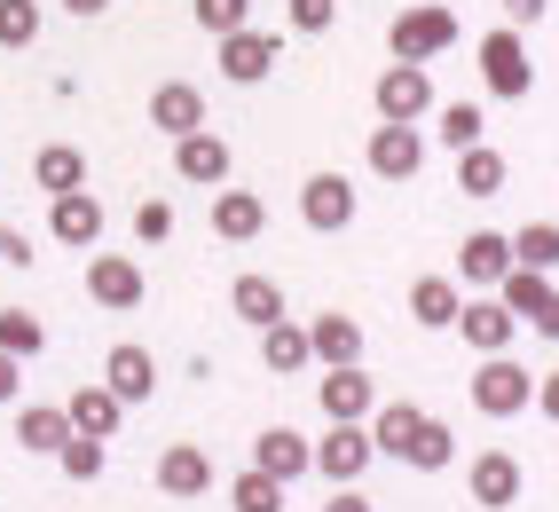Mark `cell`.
<instances>
[{
    "instance_id": "cell-2",
    "label": "cell",
    "mask_w": 559,
    "mask_h": 512,
    "mask_svg": "<svg viewBox=\"0 0 559 512\" xmlns=\"http://www.w3.org/2000/svg\"><path fill=\"white\" fill-rule=\"evenodd\" d=\"M370 111H379V127H418V119H433V71H426V63H386L379 80H370Z\"/></svg>"
},
{
    "instance_id": "cell-28",
    "label": "cell",
    "mask_w": 559,
    "mask_h": 512,
    "mask_svg": "<svg viewBox=\"0 0 559 512\" xmlns=\"http://www.w3.org/2000/svg\"><path fill=\"white\" fill-rule=\"evenodd\" d=\"M551 291H559V284H551L544 269H520V261H512V269H504V284H497V300H504V308H512L520 323H536Z\"/></svg>"
},
{
    "instance_id": "cell-25",
    "label": "cell",
    "mask_w": 559,
    "mask_h": 512,
    "mask_svg": "<svg viewBox=\"0 0 559 512\" xmlns=\"http://www.w3.org/2000/svg\"><path fill=\"white\" fill-rule=\"evenodd\" d=\"M260 362H269L276 379H300V371H316V347H308V323H269V332H260Z\"/></svg>"
},
{
    "instance_id": "cell-30",
    "label": "cell",
    "mask_w": 559,
    "mask_h": 512,
    "mask_svg": "<svg viewBox=\"0 0 559 512\" xmlns=\"http://www.w3.org/2000/svg\"><path fill=\"white\" fill-rule=\"evenodd\" d=\"M402 465H409V473H450V465H457V433L441 426V418H426L418 433H409V450H402Z\"/></svg>"
},
{
    "instance_id": "cell-41",
    "label": "cell",
    "mask_w": 559,
    "mask_h": 512,
    "mask_svg": "<svg viewBox=\"0 0 559 512\" xmlns=\"http://www.w3.org/2000/svg\"><path fill=\"white\" fill-rule=\"evenodd\" d=\"M0 402H24V355L0 347Z\"/></svg>"
},
{
    "instance_id": "cell-38",
    "label": "cell",
    "mask_w": 559,
    "mask_h": 512,
    "mask_svg": "<svg viewBox=\"0 0 559 512\" xmlns=\"http://www.w3.org/2000/svg\"><path fill=\"white\" fill-rule=\"evenodd\" d=\"M40 40V0H0V48H32Z\"/></svg>"
},
{
    "instance_id": "cell-10",
    "label": "cell",
    "mask_w": 559,
    "mask_h": 512,
    "mask_svg": "<svg viewBox=\"0 0 559 512\" xmlns=\"http://www.w3.org/2000/svg\"><path fill=\"white\" fill-rule=\"evenodd\" d=\"M316 402H323V426H370L379 386L362 379V362H347V371H323V379H316Z\"/></svg>"
},
{
    "instance_id": "cell-39",
    "label": "cell",
    "mask_w": 559,
    "mask_h": 512,
    "mask_svg": "<svg viewBox=\"0 0 559 512\" xmlns=\"http://www.w3.org/2000/svg\"><path fill=\"white\" fill-rule=\"evenodd\" d=\"M166 237H174V205H166V198H142V205H134V245L151 252V245H166Z\"/></svg>"
},
{
    "instance_id": "cell-33",
    "label": "cell",
    "mask_w": 559,
    "mask_h": 512,
    "mask_svg": "<svg viewBox=\"0 0 559 512\" xmlns=\"http://www.w3.org/2000/svg\"><path fill=\"white\" fill-rule=\"evenodd\" d=\"M512 261L551 276V269H559V222H520V229H512Z\"/></svg>"
},
{
    "instance_id": "cell-14",
    "label": "cell",
    "mask_w": 559,
    "mask_h": 512,
    "mask_svg": "<svg viewBox=\"0 0 559 512\" xmlns=\"http://www.w3.org/2000/svg\"><path fill=\"white\" fill-rule=\"evenodd\" d=\"M457 332H465V347H473V355H512V340H520V315H512V308L497 300V291H489V300H465Z\"/></svg>"
},
{
    "instance_id": "cell-44",
    "label": "cell",
    "mask_w": 559,
    "mask_h": 512,
    "mask_svg": "<svg viewBox=\"0 0 559 512\" xmlns=\"http://www.w3.org/2000/svg\"><path fill=\"white\" fill-rule=\"evenodd\" d=\"M536 410L559 426V371H544V379H536Z\"/></svg>"
},
{
    "instance_id": "cell-32",
    "label": "cell",
    "mask_w": 559,
    "mask_h": 512,
    "mask_svg": "<svg viewBox=\"0 0 559 512\" xmlns=\"http://www.w3.org/2000/svg\"><path fill=\"white\" fill-rule=\"evenodd\" d=\"M433 134L450 142V151H473V142H489V111H480V103H441Z\"/></svg>"
},
{
    "instance_id": "cell-45",
    "label": "cell",
    "mask_w": 559,
    "mask_h": 512,
    "mask_svg": "<svg viewBox=\"0 0 559 512\" xmlns=\"http://www.w3.org/2000/svg\"><path fill=\"white\" fill-rule=\"evenodd\" d=\"M528 332H536V340H559V291H551V300H544V315L528 323Z\"/></svg>"
},
{
    "instance_id": "cell-35",
    "label": "cell",
    "mask_w": 559,
    "mask_h": 512,
    "mask_svg": "<svg viewBox=\"0 0 559 512\" xmlns=\"http://www.w3.org/2000/svg\"><path fill=\"white\" fill-rule=\"evenodd\" d=\"M56 465H63V481H80V489H87L95 473L110 465V442H95V433H71V442L56 450Z\"/></svg>"
},
{
    "instance_id": "cell-37",
    "label": "cell",
    "mask_w": 559,
    "mask_h": 512,
    "mask_svg": "<svg viewBox=\"0 0 559 512\" xmlns=\"http://www.w3.org/2000/svg\"><path fill=\"white\" fill-rule=\"evenodd\" d=\"M190 16H198V32L229 40V32H245V24H252V0H190Z\"/></svg>"
},
{
    "instance_id": "cell-24",
    "label": "cell",
    "mask_w": 559,
    "mask_h": 512,
    "mask_svg": "<svg viewBox=\"0 0 559 512\" xmlns=\"http://www.w3.org/2000/svg\"><path fill=\"white\" fill-rule=\"evenodd\" d=\"M260 229H269V205L252 190H213V237L221 245H252Z\"/></svg>"
},
{
    "instance_id": "cell-36",
    "label": "cell",
    "mask_w": 559,
    "mask_h": 512,
    "mask_svg": "<svg viewBox=\"0 0 559 512\" xmlns=\"http://www.w3.org/2000/svg\"><path fill=\"white\" fill-rule=\"evenodd\" d=\"M0 347L32 362V355L48 347V323H40V315H24V308H0Z\"/></svg>"
},
{
    "instance_id": "cell-7",
    "label": "cell",
    "mask_w": 559,
    "mask_h": 512,
    "mask_svg": "<svg viewBox=\"0 0 559 512\" xmlns=\"http://www.w3.org/2000/svg\"><path fill=\"white\" fill-rule=\"evenodd\" d=\"M213 48H221V80H229V87H260L284 63V40H276V32H260V24L229 32V40H213Z\"/></svg>"
},
{
    "instance_id": "cell-43",
    "label": "cell",
    "mask_w": 559,
    "mask_h": 512,
    "mask_svg": "<svg viewBox=\"0 0 559 512\" xmlns=\"http://www.w3.org/2000/svg\"><path fill=\"white\" fill-rule=\"evenodd\" d=\"M497 9H504V24L520 32V24H544V9H551V0H497Z\"/></svg>"
},
{
    "instance_id": "cell-8",
    "label": "cell",
    "mask_w": 559,
    "mask_h": 512,
    "mask_svg": "<svg viewBox=\"0 0 559 512\" xmlns=\"http://www.w3.org/2000/svg\"><path fill=\"white\" fill-rule=\"evenodd\" d=\"M370 457H379V442H370V426H323V442H316V473L331 489H355Z\"/></svg>"
},
{
    "instance_id": "cell-26",
    "label": "cell",
    "mask_w": 559,
    "mask_h": 512,
    "mask_svg": "<svg viewBox=\"0 0 559 512\" xmlns=\"http://www.w3.org/2000/svg\"><path fill=\"white\" fill-rule=\"evenodd\" d=\"M158 489H166V497H181V504L205 497V489H213V457H205L198 442H174V450L158 457Z\"/></svg>"
},
{
    "instance_id": "cell-29",
    "label": "cell",
    "mask_w": 559,
    "mask_h": 512,
    "mask_svg": "<svg viewBox=\"0 0 559 512\" xmlns=\"http://www.w3.org/2000/svg\"><path fill=\"white\" fill-rule=\"evenodd\" d=\"M418 426H426L418 402H379V410H370V442H379V457H402Z\"/></svg>"
},
{
    "instance_id": "cell-16",
    "label": "cell",
    "mask_w": 559,
    "mask_h": 512,
    "mask_svg": "<svg viewBox=\"0 0 559 512\" xmlns=\"http://www.w3.org/2000/svg\"><path fill=\"white\" fill-rule=\"evenodd\" d=\"M418 166H426L418 127H370V174L379 181H418Z\"/></svg>"
},
{
    "instance_id": "cell-22",
    "label": "cell",
    "mask_w": 559,
    "mask_h": 512,
    "mask_svg": "<svg viewBox=\"0 0 559 512\" xmlns=\"http://www.w3.org/2000/svg\"><path fill=\"white\" fill-rule=\"evenodd\" d=\"M151 127H158L166 142L198 134V127H205V95H198L190 80H166V87H151Z\"/></svg>"
},
{
    "instance_id": "cell-15",
    "label": "cell",
    "mask_w": 559,
    "mask_h": 512,
    "mask_svg": "<svg viewBox=\"0 0 559 512\" xmlns=\"http://www.w3.org/2000/svg\"><path fill=\"white\" fill-rule=\"evenodd\" d=\"M252 465L260 473H269V481H300V473H316V442H308V433H292V426H269V433H260V442H252Z\"/></svg>"
},
{
    "instance_id": "cell-3",
    "label": "cell",
    "mask_w": 559,
    "mask_h": 512,
    "mask_svg": "<svg viewBox=\"0 0 559 512\" xmlns=\"http://www.w3.org/2000/svg\"><path fill=\"white\" fill-rule=\"evenodd\" d=\"M480 87H489L497 103H528L536 63H528V40H520L512 24H497L489 40H480Z\"/></svg>"
},
{
    "instance_id": "cell-31",
    "label": "cell",
    "mask_w": 559,
    "mask_h": 512,
    "mask_svg": "<svg viewBox=\"0 0 559 512\" xmlns=\"http://www.w3.org/2000/svg\"><path fill=\"white\" fill-rule=\"evenodd\" d=\"M504 151H489V142H473V151H457V190L465 198H497L504 190Z\"/></svg>"
},
{
    "instance_id": "cell-13",
    "label": "cell",
    "mask_w": 559,
    "mask_h": 512,
    "mask_svg": "<svg viewBox=\"0 0 559 512\" xmlns=\"http://www.w3.org/2000/svg\"><path fill=\"white\" fill-rule=\"evenodd\" d=\"M103 386L119 394L127 410H134V402H151V394H158V355H151V347H134V340H119V347L103 355Z\"/></svg>"
},
{
    "instance_id": "cell-20",
    "label": "cell",
    "mask_w": 559,
    "mask_h": 512,
    "mask_svg": "<svg viewBox=\"0 0 559 512\" xmlns=\"http://www.w3.org/2000/svg\"><path fill=\"white\" fill-rule=\"evenodd\" d=\"M229 315H237V323H252V332L284 323V315H292V308H284V284H276V276H260V269H245V276L229 284Z\"/></svg>"
},
{
    "instance_id": "cell-47",
    "label": "cell",
    "mask_w": 559,
    "mask_h": 512,
    "mask_svg": "<svg viewBox=\"0 0 559 512\" xmlns=\"http://www.w3.org/2000/svg\"><path fill=\"white\" fill-rule=\"evenodd\" d=\"M63 9H71V16H103V9H110V0H63Z\"/></svg>"
},
{
    "instance_id": "cell-40",
    "label": "cell",
    "mask_w": 559,
    "mask_h": 512,
    "mask_svg": "<svg viewBox=\"0 0 559 512\" xmlns=\"http://www.w3.org/2000/svg\"><path fill=\"white\" fill-rule=\"evenodd\" d=\"M284 16H292V32H331L340 24V0H284Z\"/></svg>"
},
{
    "instance_id": "cell-1",
    "label": "cell",
    "mask_w": 559,
    "mask_h": 512,
    "mask_svg": "<svg viewBox=\"0 0 559 512\" xmlns=\"http://www.w3.org/2000/svg\"><path fill=\"white\" fill-rule=\"evenodd\" d=\"M457 9H441V0H409V9L386 24V48H394V63H433V56H450L457 48Z\"/></svg>"
},
{
    "instance_id": "cell-6",
    "label": "cell",
    "mask_w": 559,
    "mask_h": 512,
    "mask_svg": "<svg viewBox=\"0 0 559 512\" xmlns=\"http://www.w3.org/2000/svg\"><path fill=\"white\" fill-rule=\"evenodd\" d=\"M465 497H473L480 512H512L520 497H528V473H520L512 450H480V457L465 465Z\"/></svg>"
},
{
    "instance_id": "cell-46",
    "label": "cell",
    "mask_w": 559,
    "mask_h": 512,
    "mask_svg": "<svg viewBox=\"0 0 559 512\" xmlns=\"http://www.w3.org/2000/svg\"><path fill=\"white\" fill-rule=\"evenodd\" d=\"M323 512H370V497H355V489H331V504Z\"/></svg>"
},
{
    "instance_id": "cell-4",
    "label": "cell",
    "mask_w": 559,
    "mask_h": 512,
    "mask_svg": "<svg viewBox=\"0 0 559 512\" xmlns=\"http://www.w3.org/2000/svg\"><path fill=\"white\" fill-rule=\"evenodd\" d=\"M528 402H536V379L512 355H480V371H473V410L480 418H520Z\"/></svg>"
},
{
    "instance_id": "cell-5",
    "label": "cell",
    "mask_w": 559,
    "mask_h": 512,
    "mask_svg": "<svg viewBox=\"0 0 559 512\" xmlns=\"http://www.w3.org/2000/svg\"><path fill=\"white\" fill-rule=\"evenodd\" d=\"M87 300L127 315V308L151 300V276H142V261H127V252H87Z\"/></svg>"
},
{
    "instance_id": "cell-19",
    "label": "cell",
    "mask_w": 559,
    "mask_h": 512,
    "mask_svg": "<svg viewBox=\"0 0 559 512\" xmlns=\"http://www.w3.org/2000/svg\"><path fill=\"white\" fill-rule=\"evenodd\" d=\"M308 347H316V371H347V362H362V323L355 315H308Z\"/></svg>"
},
{
    "instance_id": "cell-23",
    "label": "cell",
    "mask_w": 559,
    "mask_h": 512,
    "mask_svg": "<svg viewBox=\"0 0 559 512\" xmlns=\"http://www.w3.org/2000/svg\"><path fill=\"white\" fill-rule=\"evenodd\" d=\"M71 433H80V426H71L63 402H24V410H16V442H24L32 457H56Z\"/></svg>"
},
{
    "instance_id": "cell-11",
    "label": "cell",
    "mask_w": 559,
    "mask_h": 512,
    "mask_svg": "<svg viewBox=\"0 0 559 512\" xmlns=\"http://www.w3.org/2000/svg\"><path fill=\"white\" fill-rule=\"evenodd\" d=\"M229 166L237 158H229V142H221L213 127H198V134L174 142V174L190 181V190H229Z\"/></svg>"
},
{
    "instance_id": "cell-18",
    "label": "cell",
    "mask_w": 559,
    "mask_h": 512,
    "mask_svg": "<svg viewBox=\"0 0 559 512\" xmlns=\"http://www.w3.org/2000/svg\"><path fill=\"white\" fill-rule=\"evenodd\" d=\"M504 269H512V237H504V229H473V237L457 245V284L497 291V284H504Z\"/></svg>"
},
{
    "instance_id": "cell-34",
    "label": "cell",
    "mask_w": 559,
    "mask_h": 512,
    "mask_svg": "<svg viewBox=\"0 0 559 512\" xmlns=\"http://www.w3.org/2000/svg\"><path fill=\"white\" fill-rule=\"evenodd\" d=\"M229 512H284V481H269L260 465H245L229 481Z\"/></svg>"
},
{
    "instance_id": "cell-21",
    "label": "cell",
    "mask_w": 559,
    "mask_h": 512,
    "mask_svg": "<svg viewBox=\"0 0 559 512\" xmlns=\"http://www.w3.org/2000/svg\"><path fill=\"white\" fill-rule=\"evenodd\" d=\"M63 410H71V426H80V433H95V442H119V426H127V402L110 394L103 379L71 386V402H63Z\"/></svg>"
},
{
    "instance_id": "cell-9",
    "label": "cell",
    "mask_w": 559,
    "mask_h": 512,
    "mask_svg": "<svg viewBox=\"0 0 559 512\" xmlns=\"http://www.w3.org/2000/svg\"><path fill=\"white\" fill-rule=\"evenodd\" d=\"M300 222H308L316 237H340V229L355 222V181H347V174H331V166L308 174V181H300Z\"/></svg>"
},
{
    "instance_id": "cell-17",
    "label": "cell",
    "mask_w": 559,
    "mask_h": 512,
    "mask_svg": "<svg viewBox=\"0 0 559 512\" xmlns=\"http://www.w3.org/2000/svg\"><path fill=\"white\" fill-rule=\"evenodd\" d=\"M457 315H465L457 276H418L409 284V323H418V332H457Z\"/></svg>"
},
{
    "instance_id": "cell-12",
    "label": "cell",
    "mask_w": 559,
    "mask_h": 512,
    "mask_svg": "<svg viewBox=\"0 0 559 512\" xmlns=\"http://www.w3.org/2000/svg\"><path fill=\"white\" fill-rule=\"evenodd\" d=\"M103 198L95 190H71V198H48V237L56 245H71V252H95L103 245Z\"/></svg>"
},
{
    "instance_id": "cell-27",
    "label": "cell",
    "mask_w": 559,
    "mask_h": 512,
    "mask_svg": "<svg viewBox=\"0 0 559 512\" xmlns=\"http://www.w3.org/2000/svg\"><path fill=\"white\" fill-rule=\"evenodd\" d=\"M32 181H40L48 198H71V190H87V158L71 151V142H48V151L32 158Z\"/></svg>"
},
{
    "instance_id": "cell-42",
    "label": "cell",
    "mask_w": 559,
    "mask_h": 512,
    "mask_svg": "<svg viewBox=\"0 0 559 512\" xmlns=\"http://www.w3.org/2000/svg\"><path fill=\"white\" fill-rule=\"evenodd\" d=\"M0 261H9V269H32V237L9 229V222H0Z\"/></svg>"
}]
</instances>
